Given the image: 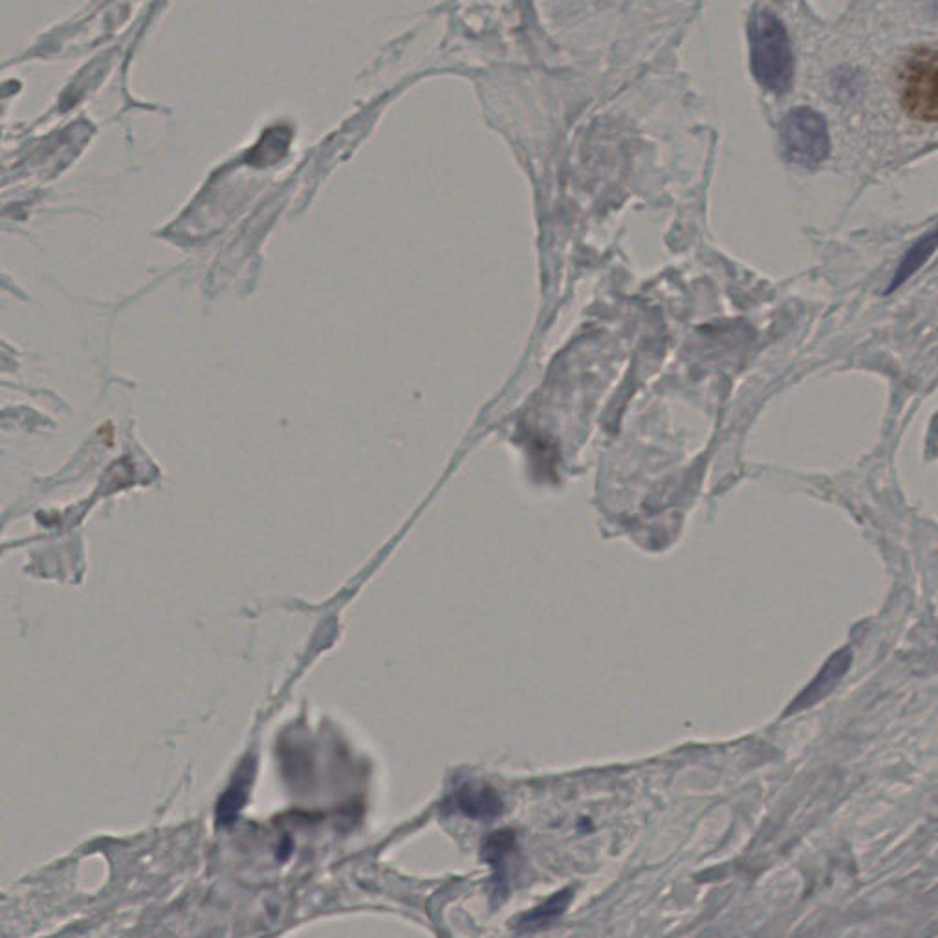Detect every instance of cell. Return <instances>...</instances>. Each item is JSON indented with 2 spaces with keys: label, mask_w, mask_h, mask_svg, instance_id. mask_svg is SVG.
<instances>
[{
  "label": "cell",
  "mask_w": 938,
  "mask_h": 938,
  "mask_svg": "<svg viewBox=\"0 0 938 938\" xmlns=\"http://www.w3.org/2000/svg\"><path fill=\"white\" fill-rule=\"evenodd\" d=\"M748 37L752 71L759 85L769 92H788L794 81V54L780 16L766 8L753 11Z\"/></svg>",
  "instance_id": "cell-1"
},
{
  "label": "cell",
  "mask_w": 938,
  "mask_h": 938,
  "mask_svg": "<svg viewBox=\"0 0 938 938\" xmlns=\"http://www.w3.org/2000/svg\"><path fill=\"white\" fill-rule=\"evenodd\" d=\"M898 101L909 118L938 123V49H913L898 71Z\"/></svg>",
  "instance_id": "cell-2"
},
{
  "label": "cell",
  "mask_w": 938,
  "mask_h": 938,
  "mask_svg": "<svg viewBox=\"0 0 938 938\" xmlns=\"http://www.w3.org/2000/svg\"><path fill=\"white\" fill-rule=\"evenodd\" d=\"M781 136L788 159L803 167H816L830 154L827 121L808 107H797L786 114Z\"/></svg>",
  "instance_id": "cell-3"
},
{
  "label": "cell",
  "mask_w": 938,
  "mask_h": 938,
  "mask_svg": "<svg viewBox=\"0 0 938 938\" xmlns=\"http://www.w3.org/2000/svg\"><path fill=\"white\" fill-rule=\"evenodd\" d=\"M455 805L466 818L495 819L503 813V799L492 786L464 785L455 794Z\"/></svg>",
  "instance_id": "cell-4"
},
{
  "label": "cell",
  "mask_w": 938,
  "mask_h": 938,
  "mask_svg": "<svg viewBox=\"0 0 938 938\" xmlns=\"http://www.w3.org/2000/svg\"><path fill=\"white\" fill-rule=\"evenodd\" d=\"M514 849H516V835L510 829L497 830L484 840L483 857L489 863V868L494 869V880L497 887L505 880L506 860L514 852Z\"/></svg>",
  "instance_id": "cell-5"
},
{
  "label": "cell",
  "mask_w": 938,
  "mask_h": 938,
  "mask_svg": "<svg viewBox=\"0 0 938 938\" xmlns=\"http://www.w3.org/2000/svg\"><path fill=\"white\" fill-rule=\"evenodd\" d=\"M572 890H563L555 893L552 898L543 902L541 906L533 907L532 912L525 913L519 918V928L536 929L543 928L547 924L552 923L555 918L561 917L566 912V907L571 906Z\"/></svg>",
  "instance_id": "cell-6"
},
{
  "label": "cell",
  "mask_w": 938,
  "mask_h": 938,
  "mask_svg": "<svg viewBox=\"0 0 938 938\" xmlns=\"http://www.w3.org/2000/svg\"><path fill=\"white\" fill-rule=\"evenodd\" d=\"M849 664H851V656L847 651L838 654V656H832L829 664L825 665L824 671L819 673L818 678L814 681L813 686L808 687L805 695H802V703L813 704L819 698H824L838 684Z\"/></svg>",
  "instance_id": "cell-7"
},
{
  "label": "cell",
  "mask_w": 938,
  "mask_h": 938,
  "mask_svg": "<svg viewBox=\"0 0 938 938\" xmlns=\"http://www.w3.org/2000/svg\"><path fill=\"white\" fill-rule=\"evenodd\" d=\"M937 246L938 230L923 236V239H920V241L909 250L906 258L902 261L901 268L896 272L895 279H893V285H891L890 290H893L896 286H901L904 280L909 279V277H912V275L915 274V272H917L926 261H928L929 255L935 252V247Z\"/></svg>",
  "instance_id": "cell-8"
}]
</instances>
